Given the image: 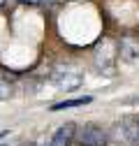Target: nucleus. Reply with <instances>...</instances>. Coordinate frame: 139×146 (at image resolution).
<instances>
[{
  "label": "nucleus",
  "mask_w": 139,
  "mask_h": 146,
  "mask_svg": "<svg viewBox=\"0 0 139 146\" xmlns=\"http://www.w3.org/2000/svg\"><path fill=\"white\" fill-rule=\"evenodd\" d=\"M118 53H120V58L123 60H128V63H134V60H139V42L134 40V37H123L120 40V44H118Z\"/></svg>",
  "instance_id": "obj_4"
},
{
  "label": "nucleus",
  "mask_w": 139,
  "mask_h": 146,
  "mask_svg": "<svg viewBox=\"0 0 139 146\" xmlns=\"http://www.w3.org/2000/svg\"><path fill=\"white\" fill-rule=\"evenodd\" d=\"M51 81H54L58 88L74 90L81 84V72L74 65H56L54 70H51Z\"/></svg>",
  "instance_id": "obj_1"
},
{
  "label": "nucleus",
  "mask_w": 139,
  "mask_h": 146,
  "mask_svg": "<svg viewBox=\"0 0 139 146\" xmlns=\"http://www.w3.org/2000/svg\"><path fill=\"white\" fill-rule=\"evenodd\" d=\"M21 5H46V3H54V0H19Z\"/></svg>",
  "instance_id": "obj_7"
},
{
  "label": "nucleus",
  "mask_w": 139,
  "mask_h": 146,
  "mask_svg": "<svg viewBox=\"0 0 139 146\" xmlns=\"http://www.w3.org/2000/svg\"><path fill=\"white\" fill-rule=\"evenodd\" d=\"M12 95V88H9V84H5L3 79H0V100H7Z\"/></svg>",
  "instance_id": "obj_6"
},
{
  "label": "nucleus",
  "mask_w": 139,
  "mask_h": 146,
  "mask_svg": "<svg viewBox=\"0 0 139 146\" xmlns=\"http://www.w3.org/2000/svg\"><path fill=\"white\" fill-rule=\"evenodd\" d=\"M7 5H9V0H0V9H5Z\"/></svg>",
  "instance_id": "obj_8"
},
{
  "label": "nucleus",
  "mask_w": 139,
  "mask_h": 146,
  "mask_svg": "<svg viewBox=\"0 0 139 146\" xmlns=\"http://www.w3.org/2000/svg\"><path fill=\"white\" fill-rule=\"evenodd\" d=\"M74 135H77V125L74 123H65V125H60L58 130L54 132L49 146H72Z\"/></svg>",
  "instance_id": "obj_3"
},
{
  "label": "nucleus",
  "mask_w": 139,
  "mask_h": 146,
  "mask_svg": "<svg viewBox=\"0 0 139 146\" xmlns=\"http://www.w3.org/2000/svg\"><path fill=\"white\" fill-rule=\"evenodd\" d=\"M74 139H77L79 146H104V144H107V132H104L100 125L86 123L83 127L77 130Z\"/></svg>",
  "instance_id": "obj_2"
},
{
  "label": "nucleus",
  "mask_w": 139,
  "mask_h": 146,
  "mask_svg": "<svg viewBox=\"0 0 139 146\" xmlns=\"http://www.w3.org/2000/svg\"><path fill=\"white\" fill-rule=\"evenodd\" d=\"M91 100H93L91 95L74 98V100H63V102H56V104H51V111H63V109H72V107H83V104H88Z\"/></svg>",
  "instance_id": "obj_5"
}]
</instances>
